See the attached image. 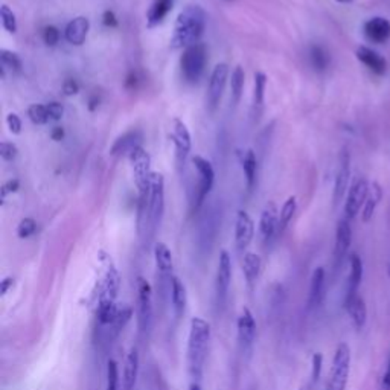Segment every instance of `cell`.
<instances>
[{"mask_svg":"<svg viewBox=\"0 0 390 390\" xmlns=\"http://www.w3.org/2000/svg\"><path fill=\"white\" fill-rule=\"evenodd\" d=\"M165 211V178L160 172H153L151 185L147 194L139 195L138 207V234L149 241L156 235L157 228L160 226Z\"/></svg>","mask_w":390,"mask_h":390,"instance_id":"cell-1","label":"cell"},{"mask_svg":"<svg viewBox=\"0 0 390 390\" xmlns=\"http://www.w3.org/2000/svg\"><path fill=\"white\" fill-rule=\"evenodd\" d=\"M206 11L200 5H187L178 12L171 35L172 49H186L198 43L206 29Z\"/></svg>","mask_w":390,"mask_h":390,"instance_id":"cell-2","label":"cell"},{"mask_svg":"<svg viewBox=\"0 0 390 390\" xmlns=\"http://www.w3.org/2000/svg\"><path fill=\"white\" fill-rule=\"evenodd\" d=\"M211 342V326L201 317H194L187 337V372L191 381H201Z\"/></svg>","mask_w":390,"mask_h":390,"instance_id":"cell-3","label":"cell"},{"mask_svg":"<svg viewBox=\"0 0 390 390\" xmlns=\"http://www.w3.org/2000/svg\"><path fill=\"white\" fill-rule=\"evenodd\" d=\"M101 261L104 266V275L102 281L100 282L96 313H104L116 308V296L119 290V282H121V277H119L118 270L109 254L101 252Z\"/></svg>","mask_w":390,"mask_h":390,"instance_id":"cell-4","label":"cell"},{"mask_svg":"<svg viewBox=\"0 0 390 390\" xmlns=\"http://www.w3.org/2000/svg\"><path fill=\"white\" fill-rule=\"evenodd\" d=\"M207 48L203 43H195L192 46L183 49V54L180 57V71L182 77L189 84H195L203 77L207 66Z\"/></svg>","mask_w":390,"mask_h":390,"instance_id":"cell-5","label":"cell"},{"mask_svg":"<svg viewBox=\"0 0 390 390\" xmlns=\"http://www.w3.org/2000/svg\"><path fill=\"white\" fill-rule=\"evenodd\" d=\"M351 372V349L346 343H340L334 352L326 390H344Z\"/></svg>","mask_w":390,"mask_h":390,"instance_id":"cell-6","label":"cell"},{"mask_svg":"<svg viewBox=\"0 0 390 390\" xmlns=\"http://www.w3.org/2000/svg\"><path fill=\"white\" fill-rule=\"evenodd\" d=\"M129 159L133 168V176H134V183L138 186L139 195L147 194L149 191V185H151V157H149L148 151L144 147L134 148L133 151L129 154Z\"/></svg>","mask_w":390,"mask_h":390,"instance_id":"cell-7","label":"cell"},{"mask_svg":"<svg viewBox=\"0 0 390 390\" xmlns=\"http://www.w3.org/2000/svg\"><path fill=\"white\" fill-rule=\"evenodd\" d=\"M192 165L198 174V186H197V194H195L192 201V209L194 211H198L201 205L205 203L209 192L212 189L215 182V171L212 163L201 156H194Z\"/></svg>","mask_w":390,"mask_h":390,"instance_id":"cell-8","label":"cell"},{"mask_svg":"<svg viewBox=\"0 0 390 390\" xmlns=\"http://www.w3.org/2000/svg\"><path fill=\"white\" fill-rule=\"evenodd\" d=\"M153 320V288L144 277L138 279V328L142 335L151 328Z\"/></svg>","mask_w":390,"mask_h":390,"instance_id":"cell-9","label":"cell"},{"mask_svg":"<svg viewBox=\"0 0 390 390\" xmlns=\"http://www.w3.org/2000/svg\"><path fill=\"white\" fill-rule=\"evenodd\" d=\"M154 261L157 268V282H159L160 296L167 295V291L171 290V281L174 275H172V268H174V262H172V253L169 247L165 243H157L154 245Z\"/></svg>","mask_w":390,"mask_h":390,"instance_id":"cell-10","label":"cell"},{"mask_svg":"<svg viewBox=\"0 0 390 390\" xmlns=\"http://www.w3.org/2000/svg\"><path fill=\"white\" fill-rule=\"evenodd\" d=\"M228 80H229V66L226 63L216 64L211 73V78H209L207 93H206V106L211 113H214L220 106V101L223 98L224 89H226Z\"/></svg>","mask_w":390,"mask_h":390,"instance_id":"cell-11","label":"cell"},{"mask_svg":"<svg viewBox=\"0 0 390 390\" xmlns=\"http://www.w3.org/2000/svg\"><path fill=\"white\" fill-rule=\"evenodd\" d=\"M232 284V259L228 250H221L219 267H216V277H215V296L216 305L224 306L229 295V288Z\"/></svg>","mask_w":390,"mask_h":390,"instance_id":"cell-12","label":"cell"},{"mask_svg":"<svg viewBox=\"0 0 390 390\" xmlns=\"http://www.w3.org/2000/svg\"><path fill=\"white\" fill-rule=\"evenodd\" d=\"M369 192H371V186L364 178L355 180V183L352 185L349 189L346 203H344V215H346V220L355 219L360 212V209L364 206L367 197H369Z\"/></svg>","mask_w":390,"mask_h":390,"instance_id":"cell-13","label":"cell"},{"mask_svg":"<svg viewBox=\"0 0 390 390\" xmlns=\"http://www.w3.org/2000/svg\"><path fill=\"white\" fill-rule=\"evenodd\" d=\"M169 139L172 144H174L177 162L182 165L192 149L191 133L183 121H180V119H174V121H172V131L169 133Z\"/></svg>","mask_w":390,"mask_h":390,"instance_id":"cell-14","label":"cell"},{"mask_svg":"<svg viewBox=\"0 0 390 390\" xmlns=\"http://www.w3.org/2000/svg\"><path fill=\"white\" fill-rule=\"evenodd\" d=\"M254 236V223L252 216L245 211H238L236 223H235V244L236 250L243 253L250 245Z\"/></svg>","mask_w":390,"mask_h":390,"instance_id":"cell-15","label":"cell"},{"mask_svg":"<svg viewBox=\"0 0 390 390\" xmlns=\"http://www.w3.org/2000/svg\"><path fill=\"white\" fill-rule=\"evenodd\" d=\"M277 207L275 201H268L261 212L259 219V234L262 241L268 244L279 229V215H277Z\"/></svg>","mask_w":390,"mask_h":390,"instance_id":"cell-16","label":"cell"},{"mask_svg":"<svg viewBox=\"0 0 390 390\" xmlns=\"http://www.w3.org/2000/svg\"><path fill=\"white\" fill-rule=\"evenodd\" d=\"M238 340L244 351L250 349L257 339V320L249 308H243L238 317Z\"/></svg>","mask_w":390,"mask_h":390,"instance_id":"cell-17","label":"cell"},{"mask_svg":"<svg viewBox=\"0 0 390 390\" xmlns=\"http://www.w3.org/2000/svg\"><path fill=\"white\" fill-rule=\"evenodd\" d=\"M349 178H351V156L348 149H343L340 154V165H339V171H337L335 176V183H334V205L337 206L342 201V198L344 197V194L348 191V185H349Z\"/></svg>","mask_w":390,"mask_h":390,"instance_id":"cell-18","label":"cell"},{"mask_svg":"<svg viewBox=\"0 0 390 390\" xmlns=\"http://www.w3.org/2000/svg\"><path fill=\"white\" fill-rule=\"evenodd\" d=\"M352 243V229L349 220L343 219L337 224L335 230V245H334V259L335 266H340L344 257L348 254V250Z\"/></svg>","mask_w":390,"mask_h":390,"instance_id":"cell-19","label":"cell"},{"mask_svg":"<svg viewBox=\"0 0 390 390\" xmlns=\"http://www.w3.org/2000/svg\"><path fill=\"white\" fill-rule=\"evenodd\" d=\"M90 31V20L84 16L72 19L64 28V39L72 46H82Z\"/></svg>","mask_w":390,"mask_h":390,"instance_id":"cell-20","label":"cell"},{"mask_svg":"<svg viewBox=\"0 0 390 390\" xmlns=\"http://www.w3.org/2000/svg\"><path fill=\"white\" fill-rule=\"evenodd\" d=\"M364 35L366 39L382 44L390 40V21L384 17H372L364 24Z\"/></svg>","mask_w":390,"mask_h":390,"instance_id":"cell-21","label":"cell"},{"mask_svg":"<svg viewBox=\"0 0 390 390\" xmlns=\"http://www.w3.org/2000/svg\"><path fill=\"white\" fill-rule=\"evenodd\" d=\"M360 63H363L367 69L372 71L377 75H384L387 71V62L386 58L380 55L377 50H373L367 46H360L355 52Z\"/></svg>","mask_w":390,"mask_h":390,"instance_id":"cell-22","label":"cell"},{"mask_svg":"<svg viewBox=\"0 0 390 390\" xmlns=\"http://www.w3.org/2000/svg\"><path fill=\"white\" fill-rule=\"evenodd\" d=\"M349 277H348V288L344 301L355 297L358 295L360 284L363 281V261L357 253H352L349 258Z\"/></svg>","mask_w":390,"mask_h":390,"instance_id":"cell-23","label":"cell"},{"mask_svg":"<svg viewBox=\"0 0 390 390\" xmlns=\"http://www.w3.org/2000/svg\"><path fill=\"white\" fill-rule=\"evenodd\" d=\"M139 375V354L136 348H131L125 357L122 371V390H134Z\"/></svg>","mask_w":390,"mask_h":390,"instance_id":"cell-24","label":"cell"},{"mask_svg":"<svg viewBox=\"0 0 390 390\" xmlns=\"http://www.w3.org/2000/svg\"><path fill=\"white\" fill-rule=\"evenodd\" d=\"M325 295V268L317 267L313 272L311 282H310V292H308V308L314 310L324 301Z\"/></svg>","mask_w":390,"mask_h":390,"instance_id":"cell-25","label":"cell"},{"mask_svg":"<svg viewBox=\"0 0 390 390\" xmlns=\"http://www.w3.org/2000/svg\"><path fill=\"white\" fill-rule=\"evenodd\" d=\"M140 142H142V133L139 130H131V131H127L122 136H119L113 147L110 149V154L111 156H124V154H130L134 148L140 147Z\"/></svg>","mask_w":390,"mask_h":390,"instance_id":"cell-26","label":"cell"},{"mask_svg":"<svg viewBox=\"0 0 390 390\" xmlns=\"http://www.w3.org/2000/svg\"><path fill=\"white\" fill-rule=\"evenodd\" d=\"M344 308H346L349 317L352 320V325L355 326V329H363L367 320V308L364 299L357 295L355 297L349 299V301H344Z\"/></svg>","mask_w":390,"mask_h":390,"instance_id":"cell-27","label":"cell"},{"mask_svg":"<svg viewBox=\"0 0 390 390\" xmlns=\"http://www.w3.org/2000/svg\"><path fill=\"white\" fill-rule=\"evenodd\" d=\"M174 0H153V3L149 5L147 11V25L148 28H154L160 25L162 21L167 19L169 11L172 10Z\"/></svg>","mask_w":390,"mask_h":390,"instance_id":"cell-28","label":"cell"},{"mask_svg":"<svg viewBox=\"0 0 390 390\" xmlns=\"http://www.w3.org/2000/svg\"><path fill=\"white\" fill-rule=\"evenodd\" d=\"M171 304H172V310H174L176 317L180 319L183 316V313L186 310V304H187V295H186V287L185 284L178 279L177 276L172 277L171 281Z\"/></svg>","mask_w":390,"mask_h":390,"instance_id":"cell-29","label":"cell"},{"mask_svg":"<svg viewBox=\"0 0 390 390\" xmlns=\"http://www.w3.org/2000/svg\"><path fill=\"white\" fill-rule=\"evenodd\" d=\"M261 266H262V261L261 257L257 253L253 252H247L244 254V259H243V273L245 277V282L249 285V288L252 290L254 287V284H257L259 273H261Z\"/></svg>","mask_w":390,"mask_h":390,"instance_id":"cell-30","label":"cell"},{"mask_svg":"<svg viewBox=\"0 0 390 390\" xmlns=\"http://www.w3.org/2000/svg\"><path fill=\"white\" fill-rule=\"evenodd\" d=\"M241 167L245 177L247 189L253 191L254 185H257V176H258V159L253 149H247L241 157Z\"/></svg>","mask_w":390,"mask_h":390,"instance_id":"cell-31","label":"cell"},{"mask_svg":"<svg viewBox=\"0 0 390 390\" xmlns=\"http://www.w3.org/2000/svg\"><path fill=\"white\" fill-rule=\"evenodd\" d=\"M244 82H245L244 69L241 66H236L230 75V100L234 106H236V104H239V101H241Z\"/></svg>","mask_w":390,"mask_h":390,"instance_id":"cell-32","label":"cell"},{"mask_svg":"<svg viewBox=\"0 0 390 390\" xmlns=\"http://www.w3.org/2000/svg\"><path fill=\"white\" fill-rule=\"evenodd\" d=\"M296 211H297V198L295 197V195H291V197L285 200V203L282 205L281 214H279V229H277V235H281L282 232L288 228V224L291 223Z\"/></svg>","mask_w":390,"mask_h":390,"instance_id":"cell-33","label":"cell"},{"mask_svg":"<svg viewBox=\"0 0 390 390\" xmlns=\"http://www.w3.org/2000/svg\"><path fill=\"white\" fill-rule=\"evenodd\" d=\"M0 62H2V78L6 77V72H12V73H19L21 72V59L17 54L8 50V49H2L0 50Z\"/></svg>","mask_w":390,"mask_h":390,"instance_id":"cell-34","label":"cell"},{"mask_svg":"<svg viewBox=\"0 0 390 390\" xmlns=\"http://www.w3.org/2000/svg\"><path fill=\"white\" fill-rule=\"evenodd\" d=\"M253 106L254 107H262L266 98V89H267V77L266 73L257 72L253 77Z\"/></svg>","mask_w":390,"mask_h":390,"instance_id":"cell-35","label":"cell"},{"mask_svg":"<svg viewBox=\"0 0 390 390\" xmlns=\"http://www.w3.org/2000/svg\"><path fill=\"white\" fill-rule=\"evenodd\" d=\"M380 200H381V189L377 185H373V189H371L369 197H367L366 203L363 206V215L362 216H363L364 223H367L372 219V215L375 212V207H377V205L380 203Z\"/></svg>","mask_w":390,"mask_h":390,"instance_id":"cell-36","label":"cell"},{"mask_svg":"<svg viewBox=\"0 0 390 390\" xmlns=\"http://www.w3.org/2000/svg\"><path fill=\"white\" fill-rule=\"evenodd\" d=\"M28 116L31 119V122L35 125H44L50 122L46 104H32V106H29Z\"/></svg>","mask_w":390,"mask_h":390,"instance_id":"cell-37","label":"cell"},{"mask_svg":"<svg viewBox=\"0 0 390 390\" xmlns=\"http://www.w3.org/2000/svg\"><path fill=\"white\" fill-rule=\"evenodd\" d=\"M0 19H2V26L6 32L10 34H16L17 32V19L16 14L10 8L8 5H2L0 6Z\"/></svg>","mask_w":390,"mask_h":390,"instance_id":"cell-38","label":"cell"},{"mask_svg":"<svg viewBox=\"0 0 390 390\" xmlns=\"http://www.w3.org/2000/svg\"><path fill=\"white\" fill-rule=\"evenodd\" d=\"M37 232V221L34 219H24L17 226V235L19 238L25 239L32 236Z\"/></svg>","mask_w":390,"mask_h":390,"instance_id":"cell-39","label":"cell"},{"mask_svg":"<svg viewBox=\"0 0 390 390\" xmlns=\"http://www.w3.org/2000/svg\"><path fill=\"white\" fill-rule=\"evenodd\" d=\"M107 390H119V371L115 360L107 364Z\"/></svg>","mask_w":390,"mask_h":390,"instance_id":"cell-40","label":"cell"},{"mask_svg":"<svg viewBox=\"0 0 390 390\" xmlns=\"http://www.w3.org/2000/svg\"><path fill=\"white\" fill-rule=\"evenodd\" d=\"M311 59H313L314 67H316V69H319V71H324L325 67L328 66V55L322 48H317V46L313 48Z\"/></svg>","mask_w":390,"mask_h":390,"instance_id":"cell-41","label":"cell"},{"mask_svg":"<svg viewBox=\"0 0 390 390\" xmlns=\"http://www.w3.org/2000/svg\"><path fill=\"white\" fill-rule=\"evenodd\" d=\"M19 154V149L17 147L12 144V142H6L3 140L2 144H0V156H2V159L6 162H11L17 157Z\"/></svg>","mask_w":390,"mask_h":390,"instance_id":"cell-42","label":"cell"},{"mask_svg":"<svg viewBox=\"0 0 390 390\" xmlns=\"http://www.w3.org/2000/svg\"><path fill=\"white\" fill-rule=\"evenodd\" d=\"M46 107H48V115H49V121L50 122H57V121H59V119L63 118V115H64L63 104L54 101V102L46 104Z\"/></svg>","mask_w":390,"mask_h":390,"instance_id":"cell-43","label":"cell"},{"mask_svg":"<svg viewBox=\"0 0 390 390\" xmlns=\"http://www.w3.org/2000/svg\"><path fill=\"white\" fill-rule=\"evenodd\" d=\"M313 367H311V380L313 382H317L320 375H322V366H324V355L320 352H316L313 355V362H311Z\"/></svg>","mask_w":390,"mask_h":390,"instance_id":"cell-44","label":"cell"},{"mask_svg":"<svg viewBox=\"0 0 390 390\" xmlns=\"http://www.w3.org/2000/svg\"><path fill=\"white\" fill-rule=\"evenodd\" d=\"M43 41L48 44V46H55L59 41V31L55 26H46L43 29Z\"/></svg>","mask_w":390,"mask_h":390,"instance_id":"cell-45","label":"cell"},{"mask_svg":"<svg viewBox=\"0 0 390 390\" xmlns=\"http://www.w3.org/2000/svg\"><path fill=\"white\" fill-rule=\"evenodd\" d=\"M6 125L12 134H20L21 133V119L16 113H8L6 115Z\"/></svg>","mask_w":390,"mask_h":390,"instance_id":"cell-46","label":"cell"},{"mask_svg":"<svg viewBox=\"0 0 390 390\" xmlns=\"http://www.w3.org/2000/svg\"><path fill=\"white\" fill-rule=\"evenodd\" d=\"M63 90H64V95L66 96H72V95H77L78 93V82L75 81V80H67L64 82V86H63Z\"/></svg>","mask_w":390,"mask_h":390,"instance_id":"cell-47","label":"cell"},{"mask_svg":"<svg viewBox=\"0 0 390 390\" xmlns=\"http://www.w3.org/2000/svg\"><path fill=\"white\" fill-rule=\"evenodd\" d=\"M19 189V180H10V182H6L2 187V200L6 198V195H8L10 192H16Z\"/></svg>","mask_w":390,"mask_h":390,"instance_id":"cell-48","label":"cell"},{"mask_svg":"<svg viewBox=\"0 0 390 390\" xmlns=\"http://www.w3.org/2000/svg\"><path fill=\"white\" fill-rule=\"evenodd\" d=\"M378 390H390V360H389V364H387V369L382 375V378L380 381V386Z\"/></svg>","mask_w":390,"mask_h":390,"instance_id":"cell-49","label":"cell"},{"mask_svg":"<svg viewBox=\"0 0 390 390\" xmlns=\"http://www.w3.org/2000/svg\"><path fill=\"white\" fill-rule=\"evenodd\" d=\"M14 287V279L12 277H5V279L2 281V284H0V292H2V296H5L6 292H8L10 288Z\"/></svg>","mask_w":390,"mask_h":390,"instance_id":"cell-50","label":"cell"},{"mask_svg":"<svg viewBox=\"0 0 390 390\" xmlns=\"http://www.w3.org/2000/svg\"><path fill=\"white\" fill-rule=\"evenodd\" d=\"M106 25H110V26H115L116 25V20H115V16H113V12H106Z\"/></svg>","mask_w":390,"mask_h":390,"instance_id":"cell-51","label":"cell"},{"mask_svg":"<svg viewBox=\"0 0 390 390\" xmlns=\"http://www.w3.org/2000/svg\"><path fill=\"white\" fill-rule=\"evenodd\" d=\"M63 134H64V133H63V130L59 129V127H55V130L52 131V138H54L55 140H59V139L63 138Z\"/></svg>","mask_w":390,"mask_h":390,"instance_id":"cell-52","label":"cell"},{"mask_svg":"<svg viewBox=\"0 0 390 390\" xmlns=\"http://www.w3.org/2000/svg\"><path fill=\"white\" fill-rule=\"evenodd\" d=\"M189 390H201V384H200V381H191V384H189Z\"/></svg>","mask_w":390,"mask_h":390,"instance_id":"cell-53","label":"cell"},{"mask_svg":"<svg viewBox=\"0 0 390 390\" xmlns=\"http://www.w3.org/2000/svg\"><path fill=\"white\" fill-rule=\"evenodd\" d=\"M335 2H339V3H344V5H349L354 2V0H335Z\"/></svg>","mask_w":390,"mask_h":390,"instance_id":"cell-54","label":"cell"},{"mask_svg":"<svg viewBox=\"0 0 390 390\" xmlns=\"http://www.w3.org/2000/svg\"><path fill=\"white\" fill-rule=\"evenodd\" d=\"M301 390H310L308 387H304V389H301Z\"/></svg>","mask_w":390,"mask_h":390,"instance_id":"cell-55","label":"cell"}]
</instances>
